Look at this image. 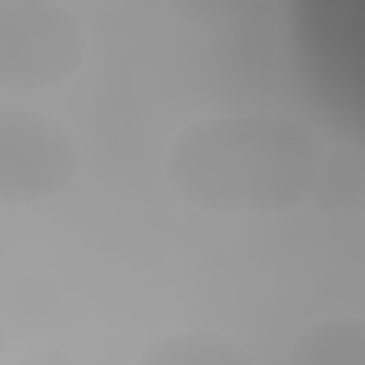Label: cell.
<instances>
[{
  "label": "cell",
  "instance_id": "obj_8",
  "mask_svg": "<svg viewBox=\"0 0 365 365\" xmlns=\"http://www.w3.org/2000/svg\"><path fill=\"white\" fill-rule=\"evenodd\" d=\"M3 345H6V331H3V322H0V354H3Z\"/></svg>",
  "mask_w": 365,
  "mask_h": 365
},
{
  "label": "cell",
  "instance_id": "obj_7",
  "mask_svg": "<svg viewBox=\"0 0 365 365\" xmlns=\"http://www.w3.org/2000/svg\"><path fill=\"white\" fill-rule=\"evenodd\" d=\"M177 14L188 17L191 23H225L231 17H237L245 3H237V0H182V3H174L171 6Z\"/></svg>",
  "mask_w": 365,
  "mask_h": 365
},
{
  "label": "cell",
  "instance_id": "obj_5",
  "mask_svg": "<svg viewBox=\"0 0 365 365\" xmlns=\"http://www.w3.org/2000/svg\"><path fill=\"white\" fill-rule=\"evenodd\" d=\"M308 202L331 217H356L365 208V157L356 145L325 148Z\"/></svg>",
  "mask_w": 365,
  "mask_h": 365
},
{
  "label": "cell",
  "instance_id": "obj_4",
  "mask_svg": "<svg viewBox=\"0 0 365 365\" xmlns=\"http://www.w3.org/2000/svg\"><path fill=\"white\" fill-rule=\"evenodd\" d=\"M137 365H251L245 348L211 328H177L145 345Z\"/></svg>",
  "mask_w": 365,
  "mask_h": 365
},
{
  "label": "cell",
  "instance_id": "obj_2",
  "mask_svg": "<svg viewBox=\"0 0 365 365\" xmlns=\"http://www.w3.org/2000/svg\"><path fill=\"white\" fill-rule=\"evenodd\" d=\"M86 54V23L68 6L54 0H0V88H54L83 68Z\"/></svg>",
  "mask_w": 365,
  "mask_h": 365
},
{
  "label": "cell",
  "instance_id": "obj_1",
  "mask_svg": "<svg viewBox=\"0 0 365 365\" xmlns=\"http://www.w3.org/2000/svg\"><path fill=\"white\" fill-rule=\"evenodd\" d=\"M325 143L285 111H234L194 120L165 151L180 200L211 214H282L308 202Z\"/></svg>",
  "mask_w": 365,
  "mask_h": 365
},
{
  "label": "cell",
  "instance_id": "obj_6",
  "mask_svg": "<svg viewBox=\"0 0 365 365\" xmlns=\"http://www.w3.org/2000/svg\"><path fill=\"white\" fill-rule=\"evenodd\" d=\"M288 365H365L359 317H328L308 325L288 351Z\"/></svg>",
  "mask_w": 365,
  "mask_h": 365
},
{
  "label": "cell",
  "instance_id": "obj_3",
  "mask_svg": "<svg viewBox=\"0 0 365 365\" xmlns=\"http://www.w3.org/2000/svg\"><path fill=\"white\" fill-rule=\"evenodd\" d=\"M80 148L57 117L37 108H0V202L34 205L66 191Z\"/></svg>",
  "mask_w": 365,
  "mask_h": 365
}]
</instances>
